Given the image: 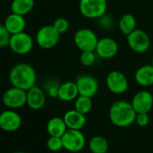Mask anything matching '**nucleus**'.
<instances>
[{
    "label": "nucleus",
    "instance_id": "a878e982",
    "mask_svg": "<svg viewBox=\"0 0 153 153\" xmlns=\"http://www.w3.org/2000/svg\"><path fill=\"white\" fill-rule=\"evenodd\" d=\"M96 51H81L79 61L84 67H91L97 60Z\"/></svg>",
    "mask_w": 153,
    "mask_h": 153
},
{
    "label": "nucleus",
    "instance_id": "72a5a7b5",
    "mask_svg": "<svg viewBox=\"0 0 153 153\" xmlns=\"http://www.w3.org/2000/svg\"><path fill=\"white\" fill-rule=\"evenodd\" d=\"M0 130H1V126H0Z\"/></svg>",
    "mask_w": 153,
    "mask_h": 153
},
{
    "label": "nucleus",
    "instance_id": "f257e3e1",
    "mask_svg": "<svg viewBox=\"0 0 153 153\" xmlns=\"http://www.w3.org/2000/svg\"><path fill=\"white\" fill-rule=\"evenodd\" d=\"M9 80L13 87L27 91L35 86L37 74L32 65L28 63H18L11 68Z\"/></svg>",
    "mask_w": 153,
    "mask_h": 153
},
{
    "label": "nucleus",
    "instance_id": "2eb2a0df",
    "mask_svg": "<svg viewBox=\"0 0 153 153\" xmlns=\"http://www.w3.org/2000/svg\"><path fill=\"white\" fill-rule=\"evenodd\" d=\"M63 119L66 123V125L68 129L72 130H82L86 123H87V118L86 115L76 111V109L68 110L65 113Z\"/></svg>",
    "mask_w": 153,
    "mask_h": 153
},
{
    "label": "nucleus",
    "instance_id": "20e7f679",
    "mask_svg": "<svg viewBox=\"0 0 153 153\" xmlns=\"http://www.w3.org/2000/svg\"><path fill=\"white\" fill-rule=\"evenodd\" d=\"M98 40L97 33L88 28L79 29L74 35V43L81 51H95Z\"/></svg>",
    "mask_w": 153,
    "mask_h": 153
},
{
    "label": "nucleus",
    "instance_id": "1a4fd4ad",
    "mask_svg": "<svg viewBox=\"0 0 153 153\" xmlns=\"http://www.w3.org/2000/svg\"><path fill=\"white\" fill-rule=\"evenodd\" d=\"M2 102L9 109L21 108L26 105L27 91L13 87L3 94Z\"/></svg>",
    "mask_w": 153,
    "mask_h": 153
},
{
    "label": "nucleus",
    "instance_id": "39448f33",
    "mask_svg": "<svg viewBox=\"0 0 153 153\" xmlns=\"http://www.w3.org/2000/svg\"><path fill=\"white\" fill-rule=\"evenodd\" d=\"M61 139L64 149L69 152H79L86 146V138L80 130L68 129Z\"/></svg>",
    "mask_w": 153,
    "mask_h": 153
},
{
    "label": "nucleus",
    "instance_id": "9d476101",
    "mask_svg": "<svg viewBox=\"0 0 153 153\" xmlns=\"http://www.w3.org/2000/svg\"><path fill=\"white\" fill-rule=\"evenodd\" d=\"M9 47L16 54L25 55L32 51L33 47V38L24 31L11 36Z\"/></svg>",
    "mask_w": 153,
    "mask_h": 153
},
{
    "label": "nucleus",
    "instance_id": "393cba45",
    "mask_svg": "<svg viewBox=\"0 0 153 153\" xmlns=\"http://www.w3.org/2000/svg\"><path fill=\"white\" fill-rule=\"evenodd\" d=\"M97 20V25L99 28L105 30V31H109L111 29L114 28V20L113 18V16L111 15H108L107 13L105 14L104 16H102L101 17H99Z\"/></svg>",
    "mask_w": 153,
    "mask_h": 153
},
{
    "label": "nucleus",
    "instance_id": "5701e85b",
    "mask_svg": "<svg viewBox=\"0 0 153 153\" xmlns=\"http://www.w3.org/2000/svg\"><path fill=\"white\" fill-rule=\"evenodd\" d=\"M34 7V0H13L11 4L12 13L25 16L30 13Z\"/></svg>",
    "mask_w": 153,
    "mask_h": 153
},
{
    "label": "nucleus",
    "instance_id": "a211bd4d",
    "mask_svg": "<svg viewBox=\"0 0 153 153\" xmlns=\"http://www.w3.org/2000/svg\"><path fill=\"white\" fill-rule=\"evenodd\" d=\"M4 25L13 35L25 31L26 26V21L24 16L12 13L6 18Z\"/></svg>",
    "mask_w": 153,
    "mask_h": 153
},
{
    "label": "nucleus",
    "instance_id": "9b49d317",
    "mask_svg": "<svg viewBox=\"0 0 153 153\" xmlns=\"http://www.w3.org/2000/svg\"><path fill=\"white\" fill-rule=\"evenodd\" d=\"M76 84L81 96L89 97H95L99 89V84L96 78L90 75H81L76 79Z\"/></svg>",
    "mask_w": 153,
    "mask_h": 153
},
{
    "label": "nucleus",
    "instance_id": "c85d7f7f",
    "mask_svg": "<svg viewBox=\"0 0 153 153\" xmlns=\"http://www.w3.org/2000/svg\"><path fill=\"white\" fill-rule=\"evenodd\" d=\"M52 25L54 26V28L60 34H63V33H67L68 31V28H69V23L64 17H59V18H57L53 22V25Z\"/></svg>",
    "mask_w": 153,
    "mask_h": 153
},
{
    "label": "nucleus",
    "instance_id": "7ed1b4c3",
    "mask_svg": "<svg viewBox=\"0 0 153 153\" xmlns=\"http://www.w3.org/2000/svg\"><path fill=\"white\" fill-rule=\"evenodd\" d=\"M107 0H79V12L88 19H98L107 13Z\"/></svg>",
    "mask_w": 153,
    "mask_h": 153
},
{
    "label": "nucleus",
    "instance_id": "b1692460",
    "mask_svg": "<svg viewBox=\"0 0 153 153\" xmlns=\"http://www.w3.org/2000/svg\"><path fill=\"white\" fill-rule=\"evenodd\" d=\"M93 107L92 97L79 95L75 99V109L83 114H88Z\"/></svg>",
    "mask_w": 153,
    "mask_h": 153
},
{
    "label": "nucleus",
    "instance_id": "c756f323",
    "mask_svg": "<svg viewBox=\"0 0 153 153\" xmlns=\"http://www.w3.org/2000/svg\"><path fill=\"white\" fill-rule=\"evenodd\" d=\"M12 34L8 32L4 25H0V48L9 46Z\"/></svg>",
    "mask_w": 153,
    "mask_h": 153
},
{
    "label": "nucleus",
    "instance_id": "412c9836",
    "mask_svg": "<svg viewBox=\"0 0 153 153\" xmlns=\"http://www.w3.org/2000/svg\"><path fill=\"white\" fill-rule=\"evenodd\" d=\"M136 26H137L136 18L131 14H125L122 16L118 22V27L120 32L126 36L130 34L131 32H133L135 29H137Z\"/></svg>",
    "mask_w": 153,
    "mask_h": 153
},
{
    "label": "nucleus",
    "instance_id": "7c9ffc66",
    "mask_svg": "<svg viewBox=\"0 0 153 153\" xmlns=\"http://www.w3.org/2000/svg\"><path fill=\"white\" fill-rule=\"evenodd\" d=\"M149 122V116L148 113H139V114H137L135 123L139 126L145 127L146 125H148Z\"/></svg>",
    "mask_w": 153,
    "mask_h": 153
},
{
    "label": "nucleus",
    "instance_id": "4be33fe9",
    "mask_svg": "<svg viewBox=\"0 0 153 153\" xmlns=\"http://www.w3.org/2000/svg\"><path fill=\"white\" fill-rule=\"evenodd\" d=\"M88 148L92 153H106L109 149V142L105 137L97 135L90 139Z\"/></svg>",
    "mask_w": 153,
    "mask_h": 153
},
{
    "label": "nucleus",
    "instance_id": "2f4dec72",
    "mask_svg": "<svg viewBox=\"0 0 153 153\" xmlns=\"http://www.w3.org/2000/svg\"><path fill=\"white\" fill-rule=\"evenodd\" d=\"M14 153H26V152H24V151H16V152H14Z\"/></svg>",
    "mask_w": 153,
    "mask_h": 153
},
{
    "label": "nucleus",
    "instance_id": "0eeeda50",
    "mask_svg": "<svg viewBox=\"0 0 153 153\" xmlns=\"http://www.w3.org/2000/svg\"><path fill=\"white\" fill-rule=\"evenodd\" d=\"M129 48L136 53H145L150 47V39L148 33L141 29H135L126 36Z\"/></svg>",
    "mask_w": 153,
    "mask_h": 153
},
{
    "label": "nucleus",
    "instance_id": "f3484780",
    "mask_svg": "<svg viewBox=\"0 0 153 153\" xmlns=\"http://www.w3.org/2000/svg\"><path fill=\"white\" fill-rule=\"evenodd\" d=\"M135 82L144 88L153 86V67L151 64L140 67L134 74Z\"/></svg>",
    "mask_w": 153,
    "mask_h": 153
},
{
    "label": "nucleus",
    "instance_id": "6e6552de",
    "mask_svg": "<svg viewBox=\"0 0 153 153\" xmlns=\"http://www.w3.org/2000/svg\"><path fill=\"white\" fill-rule=\"evenodd\" d=\"M105 85L108 90L115 95L125 93L129 88V82L126 76L120 70H112L107 74Z\"/></svg>",
    "mask_w": 153,
    "mask_h": 153
},
{
    "label": "nucleus",
    "instance_id": "aec40b11",
    "mask_svg": "<svg viewBox=\"0 0 153 153\" xmlns=\"http://www.w3.org/2000/svg\"><path fill=\"white\" fill-rule=\"evenodd\" d=\"M46 129L50 136L62 137V135L68 130V127L66 125L63 117L61 118V117L55 116L48 121Z\"/></svg>",
    "mask_w": 153,
    "mask_h": 153
},
{
    "label": "nucleus",
    "instance_id": "cd10ccee",
    "mask_svg": "<svg viewBox=\"0 0 153 153\" xmlns=\"http://www.w3.org/2000/svg\"><path fill=\"white\" fill-rule=\"evenodd\" d=\"M59 86H60V84H59V82L57 80L50 79L45 84V91L49 97H51L52 98L58 97Z\"/></svg>",
    "mask_w": 153,
    "mask_h": 153
},
{
    "label": "nucleus",
    "instance_id": "bb28decb",
    "mask_svg": "<svg viewBox=\"0 0 153 153\" xmlns=\"http://www.w3.org/2000/svg\"><path fill=\"white\" fill-rule=\"evenodd\" d=\"M47 148L52 152H58L64 149L61 137L50 136V138L47 140Z\"/></svg>",
    "mask_w": 153,
    "mask_h": 153
},
{
    "label": "nucleus",
    "instance_id": "ddd939ff",
    "mask_svg": "<svg viewBox=\"0 0 153 153\" xmlns=\"http://www.w3.org/2000/svg\"><path fill=\"white\" fill-rule=\"evenodd\" d=\"M131 104L137 114L149 113L153 107V96L149 91L140 90L133 96Z\"/></svg>",
    "mask_w": 153,
    "mask_h": 153
},
{
    "label": "nucleus",
    "instance_id": "dca6fc26",
    "mask_svg": "<svg viewBox=\"0 0 153 153\" xmlns=\"http://www.w3.org/2000/svg\"><path fill=\"white\" fill-rule=\"evenodd\" d=\"M46 101L45 92L36 85L27 90V102L26 105L33 110L42 109Z\"/></svg>",
    "mask_w": 153,
    "mask_h": 153
},
{
    "label": "nucleus",
    "instance_id": "f704fd0d",
    "mask_svg": "<svg viewBox=\"0 0 153 153\" xmlns=\"http://www.w3.org/2000/svg\"><path fill=\"white\" fill-rule=\"evenodd\" d=\"M0 115H1V112H0Z\"/></svg>",
    "mask_w": 153,
    "mask_h": 153
},
{
    "label": "nucleus",
    "instance_id": "f03ea898",
    "mask_svg": "<svg viewBox=\"0 0 153 153\" xmlns=\"http://www.w3.org/2000/svg\"><path fill=\"white\" fill-rule=\"evenodd\" d=\"M136 115L137 113L131 102L125 100L114 102L109 109V119L117 127L123 128L131 125L135 122Z\"/></svg>",
    "mask_w": 153,
    "mask_h": 153
},
{
    "label": "nucleus",
    "instance_id": "6ab92c4d",
    "mask_svg": "<svg viewBox=\"0 0 153 153\" xmlns=\"http://www.w3.org/2000/svg\"><path fill=\"white\" fill-rule=\"evenodd\" d=\"M79 96L78 87L76 82L73 81H66L60 84L59 88L58 98L63 102H70L75 100Z\"/></svg>",
    "mask_w": 153,
    "mask_h": 153
},
{
    "label": "nucleus",
    "instance_id": "423d86ee",
    "mask_svg": "<svg viewBox=\"0 0 153 153\" xmlns=\"http://www.w3.org/2000/svg\"><path fill=\"white\" fill-rule=\"evenodd\" d=\"M60 33L53 25H44L41 27L36 33L37 44L45 50L54 48L59 42Z\"/></svg>",
    "mask_w": 153,
    "mask_h": 153
},
{
    "label": "nucleus",
    "instance_id": "473e14b6",
    "mask_svg": "<svg viewBox=\"0 0 153 153\" xmlns=\"http://www.w3.org/2000/svg\"><path fill=\"white\" fill-rule=\"evenodd\" d=\"M151 65H152V67H153V58H152V59H151V63H150Z\"/></svg>",
    "mask_w": 153,
    "mask_h": 153
},
{
    "label": "nucleus",
    "instance_id": "f8f14e48",
    "mask_svg": "<svg viewBox=\"0 0 153 153\" xmlns=\"http://www.w3.org/2000/svg\"><path fill=\"white\" fill-rule=\"evenodd\" d=\"M118 51L119 46L117 42L111 37H104L99 39L95 50L97 57L103 59H113L118 53Z\"/></svg>",
    "mask_w": 153,
    "mask_h": 153
},
{
    "label": "nucleus",
    "instance_id": "4468645a",
    "mask_svg": "<svg viewBox=\"0 0 153 153\" xmlns=\"http://www.w3.org/2000/svg\"><path fill=\"white\" fill-rule=\"evenodd\" d=\"M22 125V117L14 109L6 110L0 115L1 130L6 131H16Z\"/></svg>",
    "mask_w": 153,
    "mask_h": 153
}]
</instances>
